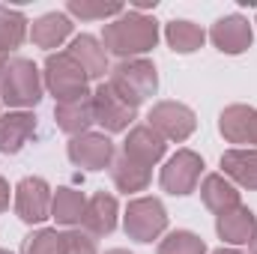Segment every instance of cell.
I'll use <instances>...</instances> for the list:
<instances>
[{"label":"cell","mask_w":257,"mask_h":254,"mask_svg":"<svg viewBox=\"0 0 257 254\" xmlns=\"http://www.w3.org/2000/svg\"><path fill=\"white\" fill-rule=\"evenodd\" d=\"M102 45L108 54H117L120 60H135L159 45V21L144 12H123L102 30Z\"/></svg>","instance_id":"1"},{"label":"cell","mask_w":257,"mask_h":254,"mask_svg":"<svg viewBox=\"0 0 257 254\" xmlns=\"http://www.w3.org/2000/svg\"><path fill=\"white\" fill-rule=\"evenodd\" d=\"M108 75H111V78H108L111 90H114L126 105H132V108L144 105V102H147L150 96H156V90H159V72H156L153 60H144V57L120 60Z\"/></svg>","instance_id":"2"},{"label":"cell","mask_w":257,"mask_h":254,"mask_svg":"<svg viewBox=\"0 0 257 254\" xmlns=\"http://www.w3.org/2000/svg\"><path fill=\"white\" fill-rule=\"evenodd\" d=\"M42 72L33 60L15 57L9 60L3 78H0V102L9 108H36L42 102Z\"/></svg>","instance_id":"3"},{"label":"cell","mask_w":257,"mask_h":254,"mask_svg":"<svg viewBox=\"0 0 257 254\" xmlns=\"http://www.w3.org/2000/svg\"><path fill=\"white\" fill-rule=\"evenodd\" d=\"M45 87L48 93L57 99V102H72V99H81V96H90V78L87 72L81 69V63L69 54V51H57V54H48L45 60Z\"/></svg>","instance_id":"4"},{"label":"cell","mask_w":257,"mask_h":254,"mask_svg":"<svg viewBox=\"0 0 257 254\" xmlns=\"http://www.w3.org/2000/svg\"><path fill=\"white\" fill-rule=\"evenodd\" d=\"M123 230L135 242H153L168 230V209L159 197H135L128 200L123 215Z\"/></svg>","instance_id":"5"},{"label":"cell","mask_w":257,"mask_h":254,"mask_svg":"<svg viewBox=\"0 0 257 254\" xmlns=\"http://www.w3.org/2000/svg\"><path fill=\"white\" fill-rule=\"evenodd\" d=\"M147 126L153 129L165 144H183L192 138V132L197 129V117L189 105L183 102H159L153 105L150 117H147Z\"/></svg>","instance_id":"6"},{"label":"cell","mask_w":257,"mask_h":254,"mask_svg":"<svg viewBox=\"0 0 257 254\" xmlns=\"http://www.w3.org/2000/svg\"><path fill=\"white\" fill-rule=\"evenodd\" d=\"M200 174H203V159H200L194 150H177V153L165 162L159 183H162V189L168 191V194L186 197V194H192V191L197 189Z\"/></svg>","instance_id":"7"},{"label":"cell","mask_w":257,"mask_h":254,"mask_svg":"<svg viewBox=\"0 0 257 254\" xmlns=\"http://www.w3.org/2000/svg\"><path fill=\"white\" fill-rule=\"evenodd\" d=\"M69 162L84 168V171H105L114 165V141L105 135V132H84V135H75L69 138Z\"/></svg>","instance_id":"8"},{"label":"cell","mask_w":257,"mask_h":254,"mask_svg":"<svg viewBox=\"0 0 257 254\" xmlns=\"http://www.w3.org/2000/svg\"><path fill=\"white\" fill-rule=\"evenodd\" d=\"M51 186L42 177H24L15 186V215L24 224H39L51 218Z\"/></svg>","instance_id":"9"},{"label":"cell","mask_w":257,"mask_h":254,"mask_svg":"<svg viewBox=\"0 0 257 254\" xmlns=\"http://www.w3.org/2000/svg\"><path fill=\"white\" fill-rule=\"evenodd\" d=\"M93 114H96V123L105 129V132H126L135 120H138V108L126 105L108 81H102L93 93Z\"/></svg>","instance_id":"10"},{"label":"cell","mask_w":257,"mask_h":254,"mask_svg":"<svg viewBox=\"0 0 257 254\" xmlns=\"http://www.w3.org/2000/svg\"><path fill=\"white\" fill-rule=\"evenodd\" d=\"M209 39H212V45H215L221 54H230V57H233V54H242V51L251 48L254 30H251L248 18H242V15H224V18H218V21L212 24Z\"/></svg>","instance_id":"11"},{"label":"cell","mask_w":257,"mask_h":254,"mask_svg":"<svg viewBox=\"0 0 257 254\" xmlns=\"http://www.w3.org/2000/svg\"><path fill=\"white\" fill-rule=\"evenodd\" d=\"M165 150L168 144L153 132L150 126H132L123 141V156H128L132 162L144 165V168H153L165 159Z\"/></svg>","instance_id":"12"},{"label":"cell","mask_w":257,"mask_h":254,"mask_svg":"<svg viewBox=\"0 0 257 254\" xmlns=\"http://www.w3.org/2000/svg\"><path fill=\"white\" fill-rule=\"evenodd\" d=\"M117 215H120L117 197L114 194H105V191H96L87 200V209H84V221L81 224H84V230L90 236H108L117 227Z\"/></svg>","instance_id":"13"},{"label":"cell","mask_w":257,"mask_h":254,"mask_svg":"<svg viewBox=\"0 0 257 254\" xmlns=\"http://www.w3.org/2000/svg\"><path fill=\"white\" fill-rule=\"evenodd\" d=\"M215 230L227 245H245L257 233V215L248 206L239 203V206H233V209H227L215 218Z\"/></svg>","instance_id":"14"},{"label":"cell","mask_w":257,"mask_h":254,"mask_svg":"<svg viewBox=\"0 0 257 254\" xmlns=\"http://www.w3.org/2000/svg\"><path fill=\"white\" fill-rule=\"evenodd\" d=\"M36 135V117L30 111H9L0 117V153L15 156Z\"/></svg>","instance_id":"15"},{"label":"cell","mask_w":257,"mask_h":254,"mask_svg":"<svg viewBox=\"0 0 257 254\" xmlns=\"http://www.w3.org/2000/svg\"><path fill=\"white\" fill-rule=\"evenodd\" d=\"M66 51L81 63V69L87 72L90 81H99V78H105V75L111 72V69H108V51H105L102 39H96V36H90V33L75 36Z\"/></svg>","instance_id":"16"},{"label":"cell","mask_w":257,"mask_h":254,"mask_svg":"<svg viewBox=\"0 0 257 254\" xmlns=\"http://www.w3.org/2000/svg\"><path fill=\"white\" fill-rule=\"evenodd\" d=\"M54 120L57 126L63 129L66 135H84L90 132V126L96 123V114H93V93L90 96H81V99H72V102H57L54 105Z\"/></svg>","instance_id":"17"},{"label":"cell","mask_w":257,"mask_h":254,"mask_svg":"<svg viewBox=\"0 0 257 254\" xmlns=\"http://www.w3.org/2000/svg\"><path fill=\"white\" fill-rule=\"evenodd\" d=\"M72 36V18L66 12H45L42 18H36L30 24V39L33 45L51 51V48H60L66 39Z\"/></svg>","instance_id":"18"},{"label":"cell","mask_w":257,"mask_h":254,"mask_svg":"<svg viewBox=\"0 0 257 254\" xmlns=\"http://www.w3.org/2000/svg\"><path fill=\"white\" fill-rule=\"evenodd\" d=\"M200 200L209 212L221 215V212L239 206V189L224 174H206L203 183H200Z\"/></svg>","instance_id":"19"},{"label":"cell","mask_w":257,"mask_h":254,"mask_svg":"<svg viewBox=\"0 0 257 254\" xmlns=\"http://www.w3.org/2000/svg\"><path fill=\"white\" fill-rule=\"evenodd\" d=\"M221 171L236 186L257 191V150H227L221 156Z\"/></svg>","instance_id":"20"},{"label":"cell","mask_w":257,"mask_h":254,"mask_svg":"<svg viewBox=\"0 0 257 254\" xmlns=\"http://www.w3.org/2000/svg\"><path fill=\"white\" fill-rule=\"evenodd\" d=\"M251 120H254L251 105H227L218 114V132L227 144H251Z\"/></svg>","instance_id":"21"},{"label":"cell","mask_w":257,"mask_h":254,"mask_svg":"<svg viewBox=\"0 0 257 254\" xmlns=\"http://www.w3.org/2000/svg\"><path fill=\"white\" fill-rule=\"evenodd\" d=\"M165 39H168L171 51H177V54H194L197 48H203L206 33H203L200 24L177 18V21H168L165 24Z\"/></svg>","instance_id":"22"},{"label":"cell","mask_w":257,"mask_h":254,"mask_svg":"<svg viewBox=\"0 0 257 254\" xmlns=\"http://www.w3.org/2000/svg\"><path fill=\"white\" fill-rule=\"evenodd\" d=\"M84 209H87V197L72 186H63L57 189L54 200H51V218L57 224H66V227H75L84 221Z\"/></svg>","instance_id":"23"},{"label":"cell","mask_w":257,"mask_h":254,"mask_svg":"<svg viewBox=\"0 0 257 254\" xmlns=\"http://www.w3.org/2000/svg\"><path fill=\"white\" fill-rule=\"evenodd\" d=\"M111 180H114V186H117L120 191L135 194V191H144L147 186H150V168L132 162L128 156L120 153V156L114 159V165H111Z\"/></svg>","instance_id":"24"},{"label":"cell","mask_w":257,"mask_h":254,"mask_svg":"<svg viewBox=\"0 0 257 254\" xmlns=\"http://www.w3.org/2000/svg\"><path fill=\"white\" fill-rule=\"evenodd\" d=\"M27 15L21 9H9V6H0V51L9 54L15 48H21L24 36H27Z\"/></svg>","instance_id":"25"},{"label":"cell","mask_w":257,"mask_h":254,"mask_svg":"<svg viewBox=\"0 0 257 254\" xmlns=\"http://www.w3.org/2000/svg\"><path fill=\"white\" fill-rule=\"evenodd\" d=\"M66 12L81 18V21H105V18H117L126 12L123 3H105V0H69Z\"/></svg>","instance_id":"26"},{"label":"cell","mask_w":257,"mask_h":254,"mask_svg":"<svg viewBox=\"0 0 257 254\" xmlns=\"http://www.w3.org/2000/svg\"><path fill=\"white\" fill-rule=\"evenodd\" d=\"M159 254H206V242L192 230H174L159 242Z\"/></svg>","instance_id":"27"},{"label":"cell","mask_w":257,"mask_h":254,"mask_svg":"<svg viewBox=\"0 0 257 254\" xmlns=\"http://www.w3.org/2000/svg\"><path fill=\"white\" fill-rule=\"evenodd\" d=\"M21 254H63V233H57L51 227H42V230L24 236Z\"/></svg>","instance_id":"28"},{"label":"cell","mask_w":257,"mask_h":254,"mask_svg":"<svg viewBox=\"0 0 257 254\" xmlns=\"http://www.w3.org/2000/svg\"><path fill=\"white\" fill-rule=\"evenodd\" d=\"M63 254H99V251H96V239L87 230H66Z\"/></svg>","instance_id":"29"},{"label":"cell","mask_w":257,"mask_h":254,"mask_svg":"<svg viewBox=\"0 0 257 254\" xmlns=\"http://www.w3.org/2000/svg\"><path fill=\"white\" fill-rule=\"evenodd\" d=\"M9 209V183L0 177V212H6Z\"/></svg>","instance_id":"30"},{"label":"cell","mask_w":257,"mask_h":254,"mask_svg":"<svg viewBox=\"0 0 257 254\" xmlns=\"http://www.w3.org/2000/svg\"><path fill=\"white\" fill-rule=\"evenodd\" d=\"M251 144H254V150H257V108H254V120H251Z\"/></svg>","instance_id":"31"},{"label":"cell","mask_w":257,"mask_h":254,"mask_svg":"<svg viewBox=\"0 0 257 254\" xmlns=\"http://www.w3.org/2000/svg\"><path fill=\"white\" fill-rule=\"evenodd\" d=\"M6 66H9V54H3V51H0V78H3V72H6Z\"/></svg>","instance_id":"32"},{"label":"cell","mask_w":257,"mask_h":254,"mask_svg":"<svg viewBox=\"0 0 257 254\" xmlns=\"http://www.w3.org/2000/svg\"><path fill=\"white\" fill-rule=\"evenodd\" d=\"M212 254H242L239 248H218V251H212Z\"/></svg>","instance_id":"33"},{"label":"cell","mask_w":257,"mask_h":254,"mask_svg":"<svg viewBox=\"0 0 257 254\" xmlns=\"http://www.w3.org/2000/svg\"><path fill=\"white\" fill-rule=\"evenodd\" d=\"M248 248H251V254H257V233H254V239L248 242Z\"/></svg>","instance_id":"34"},{"label":"cell","mask_w":257,"mask_h":254,"mask_svg":"<svg viewBox=\"0 0 257 254\" xmlns=\"http://www.w3.org/2000/svg\"><path fill=\"white\" fill-rule=\"evenodd\" d=\"M105 254H132V251H126V248H111V251H105Z\"/></svg>","instance_id":"35"},{"label":"cell","mask_w":257,"mask_h":254,"mask_svg":"<svg viewBox=\"0 0 257 254\" xmlns=\"http://www.w3.org/2000/svg\"><path fill=\"white\" fill-rule=\"evenodd\" d=\"M0 254H12V251H6V248H0Z\"/></svg>","instance_id":"36"},{"label":"cell","mask_w":257,"mask_h":254,"mask_svg":"<svg viewBox=\"0 0 257 254\" xmlns=\"http://www.w3.org/2000/svg\"><path fill=\"white\" fill-rule=\"evenodd\" d=\"M254 24H257V21H254Z\"/></svg>","instance_id":"37"}]
</instances>
